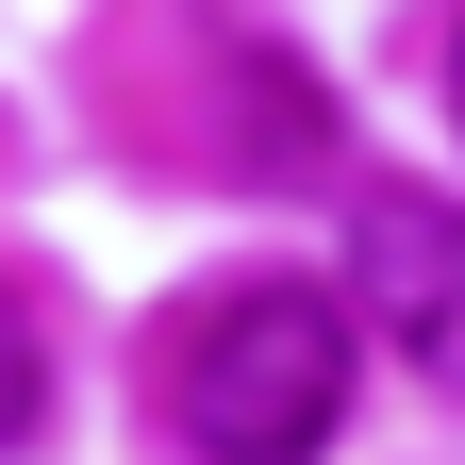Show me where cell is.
I'll use <instances>...</instances> for the list:
<instances>
[{"mask_svg": "<svg viewBox=\"0 0 465 465\" xmlns=\"http://www.w3.org/2000/svg\"><path fill=\"white\" fill-rule=\"evenodd\" d=\"M449 116H465V17H449Z\"/></svg>", "mask_w": 465, "mask_h": 465, "instance_id": "277c9868", "label": "cell"}, {"mask_svg": "<svg viewBox=\"0 0 465 465\" xmlns=\"http://www.w3.org/2000/svg\"><path fill=\"white\" fill-rule=\"evenodd\" d=\"M349 349H366V316H332L316 282H232V300H200L183 349H166L183 449L200 465H316L349 432Z\"/></svg>", "mask_w": 465, "mask_h": 465, "instance_id": "6da1fadb", "label": "cell"}, {"mask_svg": "<svg viewBox=\"0 0 465 465\" xmlns=\"http://www.w3.org/2000/svg\"><path fill=\"white\" fill-rule=\"evenodd\" d=\"M349 316L416 382L465 399V200H432V183H366L349 200Z\"/></svg>", "mask_w": 465, "mask_h": 465, "instance_id": "7a4b0ae2", "label": "cell"}, {"mask_svg": "<svg viewBox=\"0 0 465 465\" xmlns=\"http://www.w3.org/2000/svg\"><path fill=\"white\" fill-rule=\"evenodd\" d=\"M34 416H50V332H34L17 282H0V449H34Z\"/></svg>", "mask_w": 465, "mask_h": 465, "instance_id": "3957f363", "label": "cell"}]
</instances>
